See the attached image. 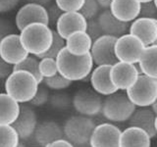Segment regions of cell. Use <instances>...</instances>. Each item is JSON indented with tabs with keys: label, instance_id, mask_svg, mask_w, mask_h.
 <instances>
[{
	"label": "cell",
	"instance_id": "6da1fadb",
	"mask_svg": "<svg viewBox=\"0 0 157 147\" xmlns=\"http://www.w3.org/2000/svg\"><path fill=\"white\" fill-rule=\"evenodd\" d=\"M56 61L59 73L71 81L90 80L94 65L90 53L86 56H75L67 48L60 52Z\"/></svg>",
	"mask_w": 157,
	"mask_h": 147
},
{
	"label": "cell",
	"instance_id": "7a4b0ae2",
	"mask_svg": "<svg viewBox=\"0 0 157 147\" xmlns=\"http://www.w3.org/2000/svg\"><path fill=\"white\" fill-rule=\"evenodd\" d=\"M40 83L33 74L27 71H14L5 80V93L14 98L20 104L29 103L37 92Z\"/></svg>",
	"mask_w": 157,
	"mask_h": 147
},
{
	"label": "cell",
	"instance_id": "3957f363",
	"mask_svg": "<svg viewBox=\"0 0 157 147\" xmlns=\"http://www.w3.org/2000/svg\"><path fill=\"white\" fill-rule=\"evenodd\" d=\"M54 31L48 24L36 23L29 24L20 32L24 47L29 55L39 58L51 47Z\"/></svg>",
	"mask_w": 157,
	"mask_h": 147
},
{
	"label": "cell",
	"instance_id": "277c9868",
	"mask_svg": "<svg viewBox=\"0 0 157 147\" xmlns=\"http://www.w3.org/2000/svg\"><path fill=\"white\" fill-rule=\"evenodd\" d=\"M136 110V106L131 101L127 92L117 91L105 97L103 101L102 116L112 124L129 122Z\"/></svg>",
	"mask_w": 157,
	"mask_h": 147
},
{
	"label": "cell",
	"instance_id": "5b68a950",
	"mask_svg": "<svg viewBox=\"0 0 157 147\" xmlns=\"http://www.w3.org/2000/svg\"><path fill=\"white\" fill-rule=\"evenodd\" d=\"M96 126L92 118L82 115L72 116L63 126L65 138L75 147H90V142Z\"/></svg>",
	"mask_w": 157,
	"mask_h": 147
},
{
	"label": "cell",
	"instance_id": "8992f818",
	"mask_svg": "<svg viewBox=\"0 0 157 147\" xmlns=\"http://www.w3.org/2000/svg\"><path fill=\"white\" fill-rule=\"evenodd\" d=\"M126 92L136 107H152L157 100V82L153 78L140 75L136 82Z\"/></svg>",
	"mask_w": 157,
	"mask_h": 147
},
{
	"label": "cell",
	"instance_id": "52a82bcc",
	"mask_svg": "<svg viewBox=\"0 0 157 147\" xmlns=\"http://www.w3.org/2000/svg\"><path fill=\"white\" fill-rule=\"evenodd\" d=\"M145 48L144 43L139 37L128 32L117 38L115 45L116 56L120 62L137 64Z\"/></svg>",
	"mask_w": 157,
	"mask_h": 147
},
{
	"label": "cell",
	"instance_id": "ba28073f",
	"mask_svg": "<svg viewBox=\"0 0 157 147\" xmlns=\"http://www.w3.org/2000/svg\"><path fill=\"white\" fill-rule=\"evenodd\" d=\"M103 101L93 89H81L73 96V108L78 115L93 118L102 113Z\"/></svg>",
	"mask_w": 157,
	"mask_h": 147
},
{
	"label": "cell",
	"instance_id": "9c48e42d",
	"mask_svg": "<svg viewBox=\"0 0 157 147\" xmlns=\"http://www.w3.org/2000/svg\"><path fill=\"white\" fill-rule=\"evenodd\" d=\"M117 37L102 36L93 41L90 55L96 66H113L119 62L116 56Z\"/></svg>",
	"mask_w": 157,
	"mask_h": 147
},
{
	"label": "cell",
	"instance_id": "30bf717a",
	"mask_svg": "<svg viewBox=\"0 0 157 147\" xmlns=\"http://www.w3.org/2000/svg\"><path fill=\"white\" fill-rule=\"evenodd\" d=\"M140 76L136 64L118 62L111 67L110 77L118 91H127Z\"/></svg>",
	"mask_w": 157,
	"mask_h": 147
},
{
	"label": "cell",
	"instance_id": "8fae6325",
	"mask_svg": "<svg viewBox=\"0 0 157 147\" xmlns=\"http://www.w3.org/2000/svg\"><path fill=\"white\" fill-rule=\"evenodd\" d=\"M29 55L24 47L20 34L12 33L0 40V57L1 60L16 66Z\"/></svg>",
	"mask_w": 157,
	"mask_h": 147
},
{
	"label": "cell",
	"instance_id": "7c38bea8",
	"mask_svg": "<svg viewBox=\"0 0 157 147\" xmlns=\"http://www.w3.org/2000/svg\"><path fill=\"white\" fill-rule=\"evenodd\" d=\"M40 23L49 26V16L47 8L38 4L27 3L19 9L15 17V24L21 32L29 24Z\"/></svg>",
	"mask_w": 157,
	"mask_h": 147
},
{
	"label": "cell",
	"instance_id": "4fadbf2b",
	"mask_svg": "<svg viewBox=\"0 0 157 147\" xmlns=\"http://www.w3.org/2000/svg\"><path fill=\"white\" fill-rule=\"evenodd\" d=\"M122 130L115 124L102 123L97 125L90 142V147H120Z\"/></svg>",
	"mask_w": 157,
	"mask_h": 147
},
{
	"label": "cell",
	"instance_id": "5bb4252c",
	"mask_svg": "<svg viewBox=\"0 0 157 147\" xmlns=\"http://www.w3.org/2000/svg\"><path fill=\"white\" fill-rule=\"evenodd\" d=\"M112 66H96L90 74L91 88L101 96H109L118 91L110 77Z\"/></svg>",
	"mask_w": 157,
	"mask_h": 147
},
{
	"label": "cell",
	"instance_id": "9a60e30c",
	"mask_svg": "<svg viewBox=\"0 0 157 147\" xmlns=\"http://www.w3.org/2000/svg\"><path fill=\"white\" fill-rule=\"evenodd\" d=\"M87 20L80 12L63 13L56 24V32L67 39L72 33L80 31H86Z\"/></svg>",
	"mask_w": 157,
	"mask_h": 147
},
{
	"label": "cell",
	"instance_id": "2e32d148",
	"mask_svg": "<svg viewBox=\"0 0 157 147\" xmlns=\"http://www.w3.org/2000/svg\"><path fill=\"white\" fill-rule=\"evenodd\" d=\"M129 32L137 36L144 45H153L157 39V19L137 18L131 23Z\"/></svg>",
	"mask_w": 157,
	"mask_h": 147
},
{
	"label": "cell",
	"instance_id": "e0dca14e",
	"mask_svg": "<svg viewBox=\"0 0 157 147\" xmlns=\"http://www.w3.org/2000/svg\"><path fill=\"white\" fill-rule=\"evenodd\" d=\"M23 140H28L33 137L34 132L38 126L37 116L31 105H24L21 109L17 121L12 125Z\"/></svg>",
	"mask_w": 157,
	"mask_h": 147
},
{
	"label": "cell",
	"instance_id": "ac0fdd59",
	"mask_svg": "<svg viewBox=\"0 0 157 147\" xmlns=\"http://www.w3.org/2000/svg\"><path fill=\"white\" fill-rule=\"evenodd\" d=\"M62 138H65L63 126L54 121L39 123L33 134L34 141L41 147H46L52 142Z\"/></svg>",
	"mask_w": 157,
	"mask_h": 147
},
{
	"label": "cell",
	"instance_id": "d6986e66",
	"mask_svg": "<svg viewBox=\"0 0 157 147\" xmlns=\"http://www.w3.org/2000/svg\"><path fill=\"white\" fill-rule=\"evenodd\" d=\"M96 19L105 36H111L119 38L128 33L130 29L131 24L120 21L112 14L110 10H103Z\"/></svg>",
	"mask_w": 157,
	"mask_h": 147
},
{
	"label": "cell",
	"instance_id": "ffe728a7",
	"mask_svg": "<svg viewBox=\"0 0 157 147\" xmlns=\"http://www.w3.org/2000/svg\"><path fill=\"white\" fill-rule=\"evenodd\" d=\"M110 11L124 23H132L140 17V3L137 0H113Z\"/></svg>",
	"mask_w": 157,
	"mask_h": 147
},
{
	"label": "cell",
	"instance_id": "44dd1931",
	"mask_svg": "<svg viewBox=\"0 0 157 147\" xmlns=\"http://www.w3.org/2000/svg\"><path fill=\"white\" fill-rule=\"evenodd\" d=\"M157 114L151 109V107L139 108L129 121V126H136L145 130L151 138H155L157 132L155 129Z\"/></svg>",
	"mask_w": 157,
	"mask_h": 147
},
{
	"label": "cell",
	"instance_id": "7402d4cb",
	"mask_svg": "<svg viewBox=\"0 0 157 147\" xmlns=\"http://www.w3.org/2000/svg\"><path fill=\"white\" fill-rule=\"evenodd\" d=\"M93 40L85 31L72 33L66 39V48L75 56H86L91 51Z\"/></svg>",
	"mask_w": 157,
	"mask_h": 147
},
{
	"label": "cell",
	"instance_id": "603a6c76",
	"mask_svg": "<svg viewBox=\"0 0 157 147\" xmlns=\"http://www.w3.org/2000/svg\"><path fill=\"white\" fill-rule=\"evenodd\" d=\"M20 103L7 93L0 94V125L12 126L21 114Z\"/></svg>",
	"mask_w": 157,
	"mask_h": 147
},
{
	"label": "cell",
	"instance_id": "cb8c5ba5",
	"mask_svg": "<svg viewBox=\"0 0 157 147\" xmlns=\"http://www.w3.org/2000/svg\"><path fill=\"white\" fill-rule=\"evenodd\" d=\"M151 136L144 130L129 126L122 130L120 147H151Z\"/></svg>",
	"mask_w": 157,
	"mask_h": 147
},
{
	"label": "cell",
	"instance_id": "d4e9b609",
	"mask_svg": "<svg viewBox=\"0 0 157 147\" xmlns=\"http://www.w3.org/2000/svg\"><path fill=\"white\" fill-rule=\"evenodd\" d=\"M142 75L157 80V45L147 46L139 62Z\"/></svg>",
	"mask_w": 157,
	"mask_h": 147
},
{
	"label": "cell",
	"instance_id": "484cf974",
	"mask_svg": "<svg viewBox=\"0 0 157 147\" xmlns=\"http://www.w3.org/2000/svg\"><path fill=\"white\" fill-rule=\"evenodd\" d=\"M0 147H18L21 143V137L13 126L0 125Z\"/></svg>",
	"mask_w": 157,
	"mask_h": 147
},
{
	"label": "cell",
	"instance_id": "4316f807",
	"mask_svg": "<svg viewBox=\"0 0 157 147\" xmlns=\"http://www.w3.org/2000/svg\"><path fill=\"white\" fill-rule=\"evenodd\" d=\"M14 71H27L37 78L39 83L43 82V77L39 70V58L33 55H29L24 61H22L18 65L14 66Z\"/></svg>",
	"mask_w": 157,
	"mask_h": 147
},
{
	"label": "cell",
	"instance_id": "83f0119b",
	"mask_svg": "<svg viewBox=\"0 0 157 147\" xmlns=\"http://www.w3.org/2000/svg\"><path fill=\"white\" fill-rule=\"evenodd\" d=\"M72 82L73 81H69L66 77H64L61 74L59 73L54 77L44 78L41 85H44L48 89H52L55 91H61V90L67 89L68 87H70L72 85Z\"/></svg>",
	"mask_w": 157,
	"mask_h": 147
},
{
	"label": "cell",
	"instance_id": "f1b7e54d",
	"mask_svg": "<svg viewBox=\"0 0 157 147\" xmlns=\"http://www.w3.org/2000/svg\"><path fill=\"white\" fill-rule=\"evenodd\" d=\"M39 70H40L43 80L56 76L57 74H59L56 59L48 57L40 58L39 59Z\"/></svg>",
	"mask_w": 157,
	"mask_h": 147
},
{
	"label": "cell",
	"instance_id": "f546056e",
	"mask_svg": "<svg viewBox=\"0 0 157 147\" xmlns=\"http://www.w3.org/2000/svg\"><path fill=\"white\" fill-rule=\"evenodd\" d=\"M64 48H66V39H64L56 31H54V32H53V41H52V44H51V47L49 48V50L46 53H44L42 56L39 57V59L44 58V57L56 59Z\"/></svg>",
	"mask_w": 157,
	"mask_h": 147
},
{
	"label": "cell",
	"instance_id": "4dcf8cb0",
	"mask_svg": "<svg viewBox=\"0 0 157 147\" xmlns=\"http://www.w3.org/2000/svg\"><path fill=\"white\" fill-rule=\"evenodd\" d=\"M50 105L56 110H68L71 106H73V97L71 98L66 93H54L50 96L49 100Z\"/></svg>",
	"mask_w": 157,
	"mask_h": 147
},
{
	"label": "cell",
	"instance_id": "1f68e13d",
	"mask_svg": "<svg viewBox=\"0 0 157 147\" xmlns=\"http://www.w3.org/2000/svg\"><path fill=\"white\" fill-rule=\"evenodd\" d=\"M100 9L101 8L99 7L96 0H85V3L80 10V13L87 21H90V20L96 19L98 17Z\"/></svg>",
	"mask_w": 157,
	"mask_h": 147
},
{
	"label": "cell",
	"instance_id": "d6a6232c",
	"mask_svg": "<svg viewBox=\"0 0 157 147\" xmlns=\"http://www.w3.org/2000/svg\"><path fill=\"white\" fill-rule=\"evenodd\" d=\"M85 0H55V4L62 12H80Z\"/></svg>",
	"mask_w": 157,
	"mask_h": 147
},
{
	"label": "cell",
	"instance_id": "836d02e7",
	"mask_svg": "<svg viewBox=\"0 0 157 147\" xmlns=\"http://www.w3.org/2000/svg\"><path fill=\"white\" fill-rule=\"evenodd\" d=\"M49 100H50V95H49L48 88L45 85H39L37 92L36 93L32 101L29 103V105H31L32 107H41L49 102Z\"/></svg>",
	"mask_w": 157,
	"mask_h": 147
},
{
	"label": "cell",
	"instance_id": "e575fe53",
	"mask_svg": "<svg viewBox=\"0 0 157 147\" xmlns=\"http://www.w3.org/2000/svg\"><path fill=\"white\" fill-rule=\"evenodd\" d=\"M140 17L148 18V19H157V7L154 1L140 3Z\"/></svg>",
	"mask_w": 157,
	"mask_h": 147
},
{
	"label": "cell",
	"instance_id": "d590c367",
	"mask_svg": "<svg viewBox=\"0 0 157 147\" xmlns=\"http://www.w3.org/2000/svg\"><path fill=\"white\" fill-rule=\"evenodd\" d=\"M88 36L91 37V39L93 41L96 40L99 37H101L102 36H104L102 29L99 26V24L97 22V19H93V20H90L87 21V28L86 31Z\"/></svg>",
	"mask_w": 157,
	"mask_h": 147
},
{
	"label": "cell",
	"instance_id": "8d00e7d4",
	"mask_svg": "<svg viewBox=\"0 0 157 147\" xmlns=\"http://www.w3.org/2000/svg\"><path fill=\"white\" fill-rule=\"evenodd\" d=\"M47 8V7H46ZM47 11H48V16H49V23H52V24H57L59 18L62 16V14L64 12H62V10L59 8L56 4L51 5L47 8Z\"/></svg>",
	"mask_w": 157,
	"mask_h": 147
},
{
	"label": "cell",
	"instance_id": "74e56055",
	"mask_svg": "<svg viewBox=\"0 0 157 147\" xmlns=\"http://www.w3.org/2000/svg\"><path fill=\"white\" fill-rule=\"evenodd\" d=\"M14 72V66L5 62L3 60H0V77L2 80H7V78L12 75Z\"/></svg>",
	"mask_w": 157,
	"mask_h": 147
},
{
	"label": "cell",
	"instance_id": "f35d334b",
	"mask_svg": "<svg viewBox=\"0 0 157 147\" xmlns=\"http://www.w3.org/2000/svg\"><path fill=\"white\" fill-rule=\"evenodd\" d=\"M20 0H0V12L7 13L16 8Z\"/></svg>",
	"mask_w": 157,
	"mask_h": 147
},
{
	"label": "cell",
	"instance_id": "ab89813d",
	"mask_svg": "<svg viewBox=\"0 0 157 147\" xmlns=\"http://www.w3.org/2000/svg\"><path fill=\"white\" fill-rule=\"evenodd\" d=\"M12 33L14 32H13V27L11 26V24L7 21L2 20L1 23H0V37L3 38Z\"/></svg>",
	"mask_w": 157,
	"mask_h": 147
},
{
	"label": "cell",
	"instance_id": "60d3db41",
	"mask_svg": "<svg viewBox=\"0 0 157 147\" xmlns=\"http://www.w3.org/2000/svg\"><path fill=\"white\" fill-rule=\"evenodd\" d=\"M46 147H75L72 142H70L68 139L66 138H62V139H59L52 142L51 144L47 145Z\"/></svg>",
	"mask_w": 157,
	"mask_h": 147
},
{
	"label": "cell",
	"instance_id": "b9f144b4",
	"mask_svg": "<svg viewBox=\"0 0 157 147\" xmlns=\"http://www.w3.org/2000/svg\"><path fill=\"white\" fill-rule=\"evenodd\" d=\"M96 1L102 10H110L113 3V0H96Z\"/></svg>",
	"mask_w": 157,
	"mask_h": 147
},
{
	"label": "cell",
	"instance_id": "7bdbcfd3",
	"mask_svg": "<svg viewBox=\"0 0 157 147\" xmlns=\"http://www.w3.org/2000/svg\"><path fill=\"white\" fill-rule=\"evenodd\" d=\"M28 3H33V4H38L41 6L46 7L48 4H50L52 0H26Z\"/></svg>",
	"mask_w": 157,
	"mask_h": 147
},
{
	"label": "cell",
	"instance_id": "ee69618b",
	"mask_svg": "<svg viewBox=\"0 0 157 147\" xmlns=\"http://www.w3.org/2000/svg\"><path fill=\"white\" fill-rule=\"evenodd\" d=\"M151 109L152 110H153L155 113H156V114H157V100L155 101V103H154V104L153 105H152V107H151Z\"/></svg>",
	"mask_w": 157,
	"mask_h": 147
},
{
	"label": "cell",
	"instance_id": "f6af8a7d",
	"mask_svg": "<svg viewBox=\"0 0 157 147\" xmlns=\"http://www.w3.org/2000/svg\"><path fill=\"white\" fill-rule=\"evenodd\" d=\"M140 3H145V2H150V1H154V0H137Z\"/></svg>",
	"mask_w": 157,
	"mask_h": 147
},
{
	"label": "cell",
	"instance_id": "bcb514c9",
	"mask_svg": "<svg viewBox=\"0 0 157 147\" xmlns=\"http://www.w3.org/2000/svg\"><path fill=\"white\" fill-rule=\"evenodd\" d=\"M18 147H26V146H25V144L23 143V142H21V143L18 145Z\"/></svg>",
	"mask_w": 157,
	"mask_h": 147
},
{
	"label": "cell",
	"instance_id": "7dc6e473",
	"mask_svg": "<svg viewBox=\"0 0 157 147\" xmlns=\"http://www.w3.org/2000/svg\"><path fill=\"white\" fill-rule=\"evenodd\" d=\"M155 129H156V132H157V116H156V122H155Z\"/></svg>",
	"mask_w": 157,
	"mask_h": 147
},
{
	"label": "cell",
	"instance_id": "c3c4849f",
	"mask_svg": "<svg viewBox=\"0 0 157 147\" xmlns=\"http://www.w3.org/2000/svg\"><path fill=\"white\" fill-rule=\"evenodd\" d=\"M154 3H155V5H156V7H157V0H154Z\"/></svg>",
	"mask_w": 157,
	"mask_h": 147
},
{
	"label": "cell",
	"instance_id": "681fc988",
	"mask_svg": "<svg viewBox=\"0 0 157 147\" xmlns=\"http://www.w3.org/2000/svg\"><path fill=\"white\" fill-rule=\"evenodd\" d=\"M154 44H156V45H157V39H156V41H155V43Z\"/></svg>",
	"mask_w": 157,
	"mask_h": 147
},
{
	"label": "cell",
	"instance_id": "f907efd6",
	"mask_svg": "<svg viewBox=\"0 0 157 147\" xmlns=\"http://www.w3.org/2000/svg\"><path fill=\"white\" fill-rule=\"evenodd\" d=\"M155 81H156V82H157V80H155Z\"/></svg>",
	"mask_w": 157,
	"mask_h": 147
}]
</instances>
